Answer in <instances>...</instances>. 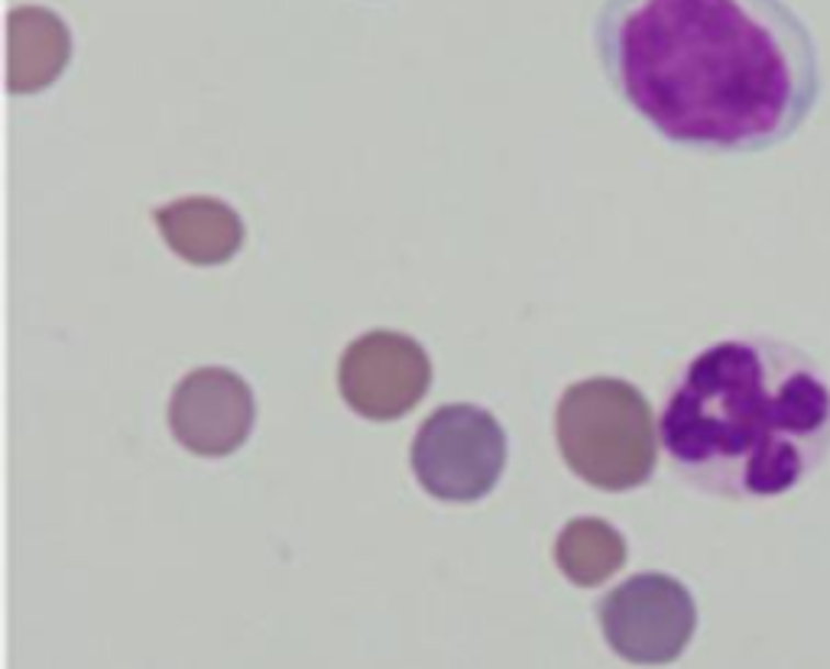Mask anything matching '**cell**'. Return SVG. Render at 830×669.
Here are the masks:
<instances>
[{
  "label": "cell",
  "instance_id": "9",
  "mask_svg": "<svg viewBox=\"0 0 830 669\" xmlns=\"http://www.w3.org/2000/svg\"><path fill=\"white\" fill-rule=\"evenodd\" d=\"M69 63V30L43 7L10 13V88L36 91L56 81Z\"/></svg>",
  "mask_w": 830,
  "mask_h": 669
},
{
  "label": "cell",
  "instance_id": "6",
  "mask_svg": "<svg viewBox=\"0 0 830 669\" xmlns=\"http://www.w3.org/2000/svg\"><path fill=\"white\" fill-rule=\"evenodd\" d=\"M345 403L363 420L390 423L413 410L431 387L425 348L403 332H367L354 338L338 365Z\"/></svg>",
  "mask_w": 830,
  "mask_h": 669
},
{
  "label": "cell",
  "instance_id": "7",
  "mask_svg": "<svg viewBox=\"0 0 830 669\" xmlns=\"http://www.w3.org/2000/svg\"><path fill=\"white\" fill-rule=\"evenodd\" d=\"M257 420L254 390L227 368L186 373L169 400V430L179 446L205 458H224L250 439Z\"/></svg>",
  "mask_w": 830,
  "mask_h": 669
},
{
  "label": "cell",
  "instance_id": "10",
  "mask_svg": "<svg viewBox=\"0 0 830 669\" xmlns=\"http://www.w3.org/2000/svg\"><path fill=\"white\" fill-rule=\"evenodd\" d=\"M554 562L568 582L594 589L617 576V569L626 562V539L610 523L577 517L561 529L554 543Z\"/></svg>",
  "mask_w": 830,
  "mask_h": 669
},
{
  "label": "cell",
  "instance_id": "2",
  "mask_svg": "<svg viewBox=\"0 0 830 669\" xmlns=\"http://www.w3.org/2000/svg\"><path fill=\"white\" fill-rule=\"evenodd\" d=\"M659 446L697 494L772 501L830 458V380L798 345L733 335L697 352L669 383Z\"/></svg>",
  "mask_w": 830,
  "mask_h": 669
},
{
  "label": "cell",
  "instance_id": "4",
  "mask_svg": "<svg viewBox=\"0 0 830 669\" xmlns=\"http://www.w3.org/2000/svg\"><path fill=\"white\" fill-rule=\"evenodd\" d=\"M410 461L431 498L474 504L496 488L506 468V433L484 406L448 403L418 426Z\"/></svg>",
  "mask_w": 830,
  "mask_h": 669
},
{
  "label": "cell",
  "instance_id": "5",
  "mask_svg": "<svg viewBox=\"0 0 830 669\" xmlns=\"http://www.w3.org/2000/svg\"><path fill=\"white\" fill-rule=\"evenodd\" d=\"M597 617L610 650L639 667L675 664L697 627L692 592L662 572L626 579L601 601Z\"/></svg>",
  "mask_w": 830,
  "mask_h": 669
},
{
  "label": "cell",
  "instance_id": "3",
  "mask_svg": "<svg viewBox=\"0 0 830 669\" xmlns=\"http://www.w3.org/2000/svg\"><path fill=\"white\" fill-rule=\"evenodd\" d=\"M554 439L564 465L597 491H632L655 471L652 410L620 377L571 383L554 413Z\"/></svg>",
  "mask_w": 830,
  "mask_h": 669
},
{
  "label": "cell",
  "instance_id": "8",
  "mask_svg": "<svg viewBox=\"0 0 830 669\" xmlns=\"http://www.w3.org/2000/svg\"><path fill=\"white\" fill-rule=\"evenodd\" d=\"M166 244L195 267H214L231 260L244 244L240 215L221 199H179L153 212Z\"/></svg>",
  "mask_w": 830,
  "mask_h": 669
},
{
  "label": "cell",
  "instance_id": "1",
  "mask_svg": "<svg viewBox=\"0 0 830 669\" xmlns=\"http://www.w3.org/2000/svg\"><path fill=\"white\" fill-rule=\"evenodd\" d=\"M591 36L617 98L692 153L778 147L825 91L818 43L785 0H604Z\"/></svg>",
  "mask_w": 830,
  "mask_h": 669
}]
</instances>
